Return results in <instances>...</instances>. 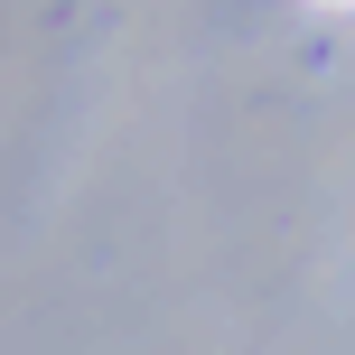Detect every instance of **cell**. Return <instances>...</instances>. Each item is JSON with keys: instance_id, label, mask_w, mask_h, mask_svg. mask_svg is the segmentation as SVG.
<instances>
[{"instance_id": "obj_1", "label": "cell", "mask_w": 355, "mask_h": 355, "mask_svg": "<svg viewBox=\"0 0 355 355\" xmlns=\"http://www.w3.org/2000/svg\"><path fill=\"white\" fill-rule=\"evenodd\" d=\"M327 10H355V0H327Z\"/></svg>"}]
</instances>
